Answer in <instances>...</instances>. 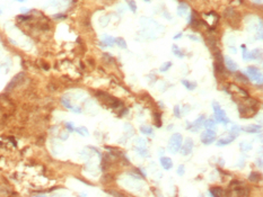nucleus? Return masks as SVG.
<instances>
[{"mask_svg":"<svg viewBox=\"0 0 263 197\" xmlns=\"http://www.w3.org/2000/svg\"><path fill=\"white\" fill-rule=\"evenodd\" d=\"M182 142H183V137L180 133H175L172 135V137L170 139V142H168V151L171 153H176L180 151L181 149V145H182Z\"/></svg>","mask_w":263,"mask_h":197,"instance_id":"nucleus-1","label":"nucleus"},{"mask_svg":"<svg viewBox=\"0 0 263 197\" xmlns=\"http://www.w3.org/2000/svg\"><path fill=\"white\" fill-rule=\"evenodd\" d=\"M212 107H213V113H215V116H216V121L219 122V123H223V124H227L229 123V119L226 117V113L221 109L220 105L216 102L212 103Z\"/></svg>","mask_w":263,"mask_h":197,"instance_id":"nucleus-2","label":"nucleus"},{"mask_svg":"<svg viewBox=\"0 0 263 197\" xmlns=\"http://www.w3.org/2000/svg\"><path fill=\"white\" fill-rule=\"evenodd\" d=\"M215 141H216V132L215 131L207 130L206 132L202 133V135H201V142L203 144L209 145L212 142H215Z\"/></svg>","mask_w":263,"mask_h":197,"instance_id":"nucleus-3","label":"nucleus"},{"mask_svg":"<svg viewBox=\"0 0 263 197\" xmlns=\"http://www.w3.org/2000/svg\"><path fill=\"white\" fill-rule=\"evenodd\" d=\"M247 73L250 76L251 80L258 81L260 85L262 83V76H261V72L259 71V69H256L255 66H249L247 68Z\"/></svg>","mask_w":263,"mask_h":197,"instance_id":"nucleus-4","label":"nucleus"},{"mask_svg":"<svg viewBox=\"0 0 263 197\" xmlns=\"http://www.w3.org/2000/svg\"><path fill=\"white\" fill-rule=\"evenodd\" d=\"M193 141L191 140V139H186L184 141V144L181 145V149H180V151H181V153L183 154V156H189L191 152H192V149H193Z\"/></svg>","mask_w":263,"mask_h":197,"instance_id":"nucleus-5","label":"nucleus"},{"mask_svg":"<svg viewBox=\"0 0 263 197\" xmlns=\"http://www.w3.org/2000/svg\"><path fill=\"white\" fill-rule=\"evenodd\" d=\"M23 78H24V73L22 72V73H18L17 76H15L13 79H12V81L9 82V85L7 86V88H6V91H10L12 89H14L19 82H22V80H23Z\"/></svg>","mask_w":263,"mask_h":197,"instance_id":"nucleus-6","label":"nucleus"},{"mask_svg":"<svg viewBox=\"0 0 263 197\" xmlns=\"http://www.w3.org/2000/svg\"><path fill=\"white\" fill-rule=\"evenodd\" d=\"M203 122H204V116L202 115V116H200V117L198 118L196 122H193V124L190 125L187 129L191 130L192 132H198L201 127H202V123H203Z\"/></svg>","mask_w":263,"mask_h":197,"instance_id":"nucleus-7","label":"nucleus"},{"mask_svg":"<svg viewBox=\"0 0 263 197\" xmlns=\"http://www.w3.org/2000/svg\"><path fill=\"white\" fill-rule=\"evenodd\" d=\"M225 64H226V66H227V69L229 70V71H236L237 70V64L236 62L233 60V59H230L229 56H225Z\"/></svg>","mask_w":263,"mask_h":197,"instance_id":"nucleus-8","label":"nucleus"},{"mask_svg":"<svg viewBox=\"0 0 263 197\" xmlns=\"http://www.w3.org/2000/svg\"><path fill=\"white\" fill-rule=\"evenodd\" d=\"M160 163H161V167L165 169V170H170L172 167H173V161H172L171 158L168 157H163L160 159Z\"/></svg>","mask_w":263,"mask_h":197,"instance_id":"nucleus-9","label":"nucleus"},{"mask_svg":"<svg viewBox=\"0 0 263 197\" xmlns=\"http://www.w3.org/2000/svg\"><path fill=\"white\" fill-rule=\"evenodd\" d=\"M237 187L234 189L235 192H236V194L238 195V196H247L249 195V188H246V187H244L243 186V184H239V185H236Z\"/></svg>","mask_w":263,"mask_h":197,"instance_id":"nucleus-10","label":"nucleus"},{"mask_svg":"<svg viewBox=\"0 0 263 197\" xmlns=\"http://www.w3.org/2000/svg\"><path fill=\"white\" fill-rule=\"evenodd\" d=\"M242 130L247 132V133H258L259 131H261V126L260 125H256V124H251V125L242 127Z\"/></svg>","mask_w":263,"mask_h":197,"instance_id":"nucleus-11","label":"nucleus"},{"mask_svg":"<svg viewBox=\"0 0 263 197\" xmlns=\"http://www.w3.org/2000/svg\"><path fill=\"white\" fill-rule=\"evenodd\" d=\"M187 10H189V7L186 3H181L179 7H177V15L181 16V17H184L185 15L187 14Z\"/></svg>","mask_w":263,"mask_h":197,"instance_id":"nucleus-12","label":"nucleus"},{"mask_svg":"<svg viewBox=\"0 0 263 197\" xmlns=\"http://www.w3.org/2000/svg\"><path fill=\"white\" fill-rule=\"evenodd\" d=\"M210 195H212V196L217 197V196H221V195H225L224 190L220 188V187H212V188H210Z\"/></svg>","mask_w":263,"mask_h":197,"instance_id":"nucleus-13","label":"nucleus"},{"mask_svg":"<svg viewBox=\"0 0 263 197\" xmlns=\"http://www.w3.org/2000/svg\"><path fill=\"white\" fill-rule=\"evenodd\" d=\"M182 85L186 87V89L189 90H193L197 88V82L194 81H189V80H182Z\"/></svg>","mask_w":263,"mask_h":197,"instance_id":"nucleus-14","label":"nucleus"},{"mask_svg":"<svg viewBox=\"0 0 263 197\" xmlns=\"http://www.w3.org/2000/svg\"><path fill=\"white\" fill-rule=\"evenodd\" d=\"M115 44V39H113L112 36H107L105 35L104 39H103V45H106V46H113Z\"/></svg>","mask_w":263,"mask_h":197,"instance_id":"nucleus-15","label":"nucleus"},{"mask_svg":"<svg viewBox=\"0 0 263 197\" xmlns=\"http://www.w3.org/2000/svg\"><path fill=\"white\" fill-rule=\"evenodd\" d=\"M236 78L238 79V81L242 82V83H249V81H250V79L247 78V76H245V74L242 73V72H236Z\"/></svg>","mask_w":263,"mask_h":197,"instance_id":"nucleus-16","label":"nucleus"},{"mask_svg":"<svg viewBox=\"0 0 263 197\" xmlns=\"http://www.w3.org/2000/svg\"><path fill=\"white\" fill-rule=\"evenodd\" d=\"M235 139L234 137H228V139H221L217 142V145L218 146H223V145H226V144H229L230 142H233Z\"/></svg>","mask_w":263,"mask_h":197,"instance_id":"nucleus-17","label":"nucleus"},{"mask_svg":"<svg viewBox=\"0 0 263 197\" xmlns=\"http://www.w3.org/2000/svg\"><path fill=\"white\" fill-rule=\"evenodd\" d=\"M204 127H206L207 130H213V129L216 127L215 121H212V119H207V121L204 122Z\"/></svg>","mask_w":263,"mask_h":197,"instance_id":"nucleus-18","label":"nucleus"},{"mask_svg":"<svg viewBox=\"0 0 263 197\" xmlns=\"http://www.w3.org/2000/svg\"><path fill=\"white\" fill-rule=\"evenodd\" d=\"M249 179H250V181H252V183H258V181L260 180V175H259V172H251Z\"/></svg>","mask_w":263,"mask_h":197,"instance_id":"nucleus-19","label":"nucleus"},{"mask_svg":"<svg viewBox=\"0 0 263 197\" xmlns=\"http://www.w3.org/2000/svg\"><path fill=\"white\" fill-rule=\"evenodd\" d=\"M172 50H173L174 54H175V55H177L179 58H181V59H182V58L184 56V55H183V53H182V51L179 49V46H177V45H173V46H172Z\"/></svg>","mask_w":263,"mask_h":197,"instance_id":"nucleus-20","label":"nucleus"},{"mask_svg":"<svg viewBox=\"0 0 263 197\" xmlns=\"http://www.w3.org/2000/svg\"><path fill=\"white\" fill-rule=\"evenodd\" d=\"M75 131L77 132V133H79V134H81V135H86V136H88L89 135V132H88V130L86 129V127H84V126H81V127H78V129H75Z\"/></svg>","mask_w":263,"mask_h":197,"instance_id":"nucleus-21","label":"nucleus"},{"mask_svg":"<svg viewBox=\"0 0 263 197\" xmlns=\"http://www.w3.org/2000/svg\"><path fill=\"white\" fill-rule=\"evenodd\" d=\"M250 55L251 60H256V59H259L261 56V51L260 50H254V51L250 52Z\"/></svg>","mask_w":263,"mask_h":197,"instance_id":"nucleus-22","label":"nucleus"},{"mask_svg":"<svg viewBox=\"0 0 263 197\" xmlns=\"http://www.w3.org/2000/svg\"><path fill=\"white\" fill-rule=\"evenodd\" d=\"M140 132L146 134V135H151L153 134V129L149 127V126H141L140 127Z\"/></svg>","mask_w":263,"mask_h":197,"instance_id":"nucleus-23","label":"nucleus"},{"mask_svg":"<svg viewBox=\"0 0 263 197\" xmlns=\"http://www.w3.org/2000/svg\"><path fill=\"white\" fill-rule=\"evenodd\" d=\"M115 43L118 44L120 47H122V49H127V43H125L124 39H122V37H118V39H115Z\"/></svg>","mask_w":263,"mask_h":197,"instance_id":"nucleus-24","label":"nucleus"},{"mask_svg":"<svg viewBox=\"0 0 263 197\" xmlns=\"http://www.w3.org/2000/svg\"><path fill=\"white\" fill-rule=\"evenodd\" d=\"M238 133H239V129L237 127V126H233L232 129H230V131H229V134H230V136L232 137H236L237 135H238Z\"/></svg>","mask_w":263,"mask_h":197,"instance_id":"nucleus-25","label":"nucleus"},{"mask_svg":"<svg viewBox=\"0 0 263 197\" xmlns=\"http://www.w3.org/2000/svg\"><path fill=\"white\" fill-rule=\"evenodd\" d=\"M128 6H129V8H130V10L132 13L137 12V5H136V2L133 0H128Z\"/></svg>","mask_w":263,"mask_h":197,"instance_id":"nucleus-26","label":"nucleus"},{"mask_svg":"<svg viewBox=\"0 0 263 197\" xmlns=\"http://www.w3.org/2000/svg\"><path fill=\"white\" fill-rule=\"evenodd\" d=\"M171 66H172V62H166V63H164L163 66H160V72H165V71H167Z\"/></svg>","mask_w":263,"mask_h":197,"instance_id":"nucleus-27","label":"nucleus"},{"mask_svg":"<svg viewBox=\"0 0 263 197\" xmlns=\"http://www.w3.org/2000/svg\"><path fill=\"white\" fill-rule=\"evenodd\" d=\"M61 103H62V105L65 106V107H67V108H68V109H70V110H71V109L74 108V107L71 106V104H70V102H69L68 99H66V98H62Z\"/></svg>","mask_w":263,"mask_h":197,"instance_id":"nucleus-28","label":"nucleus"},{"mask_svg":"<svg viewBox=\"0 0 263 197\" xmlns=\"http://www.w3.org/2000/svg\"><path fill=\"white\" fill-rule=\"evenodd\" d=\"M184 171H185V168L183 165L179 166V168H177V173H179V176H183V175H184Z\"/></svg>","mask_w":263,"mask_h":197,"instance_id":"nucleus-29","label":"nucleus"},{"mask_svg":"<svg viewBox=\"0 0 263 197\" xmlns=\"http://www.w3.org/2000/svg\"><path fill=\"white\" fill-rule=\"evenodd\" d=\"M17 19L25 22V20H28V19H32V17H31V16H25V15H22V16H18V17H17Z\"/></svg>","mask_w":263,"mask_h":197,"instance_id":"nucleus-30","label":"nucleus"},{"mask_svg":"<svg viewBox=\"0 0 263 197\" xmlns=\"http://www.w3.org/2000/svg\"><path fill=\"white\" fill-rule=\"evenodd\" d=\"M187 37H189L190 39H192V41H196V42H200V41H201V39H199L198 36H196V35H192V34L187 35Z\"/></svg>","mask_w":263,"mask_h":197,"instance_id":"nucleus-31","label":"nucleus"},{"mask_svg":"<svg viewBox=\"0 0 263 197\" xmlns=\"http://www.w3.org/2000/svg\"><path fill=\"white\" fill-rule=\"evenodd\" d=\"M174 114H175L176 117H180V116H181V114H180V107H179V106H175V108H174Z\"/></svg>","mask_w":263,"mask_h":197,"instance_id":"nucleus-32","label":"nucleus"},{"mask_svg":"<svg viewBox=\"0 0 263 197\" xmlns=\"http://www.w3.org/2000/svg\"><path fill=\"white\" fill-rule=\"evenodd\" d=\"M66 127L69 130L70 132H74L75 131V129H74V125L71 124V123H66Z\"/></svg>","mask_w":263,"mask_h":197,"instance_id":"nucleus-33","label":"nucleus"},{"mask_svg":"<svg viewBox=\"0 0 263 197\" xmlns=\"http://www.w3.org/2000/svg\"><path fill=\"white\" fill-rule=\"evenodd\" d=\"M104 58H105L107 61H110V62H112V61H113V58H111V56H110V54H107V53L104 54Z\"/></svg>","mask_w":263,"mask_h":197,"instance_id":"nucleus-34","label":"nucleus"},{"mask_svg":"<svg viewBox=\"0 0 263 197\" xmlns=\"http://www.w3.org/2000/svg\"><path fill=\"white\" fill-rule=\"evenodd\" d=\"M53 18H61V19H63V18H66V16H65V15H60V14H59V15H54V16H53Z\"/></svg>","mask_w":263,"mask_h":197,"instance_id":"nucleus-35","label":"nucleus"},{"mask_svg":"<svg viewBox=\"0 0 263 197\" xmlns=\"http://www.w3.org/2000/svg\"><path fill=\"white\" fill-rule=\"evenodd\" d=\"M108 193H110L111 195H114V196H122V194H118V193H114V192H110V190H108Z\"/></svg>","mask_w":263,"mask_h":197,"instance_id":"nucleus-36","label":"nucleus"},{"mask_svg":"<svg viewBox=\"0 0 263 197\" xmlns=\"http://www.w3.org/2000/svg\"><path fill=\"white\" fill-rule=\"evenodd\" d=\"M181 36H182V34H181V33H180V34H177V35H175V36H174V37H173V39H181Z\"/></svg>","mask_w":263,"mask_h":197,"instance_id":"nucleus-37","label":"nucleus"},{"mask_svg":"<svg viewBox=\"0 0 263 197\" xmlns=\"http://www.w3.org/2000/svg\"><path fill=\"white\" fill-rule=\"evenodd\" d=\"M258 165H259V167H260V168L262 167V160H261V159H259V161H258Z\"/></svg>","mask_w":263,"mask_h":197,"instance_id":"nucleus-38","label":"nucleus"},{"mask_svg":"<svg viewBox=\"0 0 263 197\" xmlns=\"http://www.w3.org/2000/svg\"><path fill=\"white\" fill-rule=\"evenodd\" d=\"M20 10H22V13H28V10H29V9H27V8H22Z\"/></svg>","mask_w":263,"mask_h":197,"instance_id":"nucleus-39","label":"nucleus"},{"mask_svg":"<svg viewBox=\"0 0 263 197\" xmlns=\"http://www.w3.org/2000/svg\"><path fill=\"white\" fill-rule=\"evenodd\" d=\"M16 1H18V2H25L26 0H16Z\"/></svg>","mask_w":263,"mask_h":197,"instance_id":"nucleus-40","label":"nucleus"},{"mask_svg":"<svg viewBox=\"0 0 263 197\" xmlns=\"http://www.w3.org/2000/svg\"><path fill=\"white\" fill-rule=\"evenodd\" d=\"M146 2H150V0H145Z\"/></svg>","mask_w":263,"mask_h":197,"instance_id":"nucleus-41","label":"nucleus"},{"mask_svg":"<svg viewBox=\"0 0 263 197\" xmlns=\"http://www.w3.org/2000/svg\"><path fill=\"white\" fill-rule=\"evenodd\" d=\"M1 14H2V10H1V9H0V15H1Z\"/></svg>","mask_w":263,"mask_h":197,"instance_id":"nucleus-42","label":"nucleus"}]
</instances>
